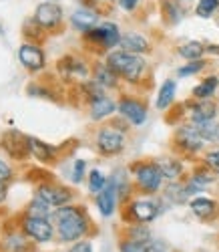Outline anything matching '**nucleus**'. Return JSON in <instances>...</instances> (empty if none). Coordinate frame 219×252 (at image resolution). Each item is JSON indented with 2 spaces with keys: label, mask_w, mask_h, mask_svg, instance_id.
<instances>
[{
  "label": "nucleus",
  "mask_w": 219,
  "mask_h": 252,
  "mask_svg": "<svg viewBox=\"0 0 219 252\" xmlns=\"http://www.w3.org/2000/svg\"><path fill=\"white\" fill-rule=\"evenodd\" d=\"M56 230L62 242H73L86 234V216L81 208L75 206H60V210L55 212Z\"/></svg>",
  "instance_id": "nucleus-1"
},
{
  "label": "nucleus",
  "mask_w": 219,
  "mask_h": 252,
  "mask_svg": "<svg viewBox=\"0 0 219 252\" xmlns=\"http://www.w3.org/2000/svg\"><path fill=\"white\" fill-rule=\"evenodd\" d=\"M107 65L111 67L119 77L127 79L129 83H135L141 79L145 71V59L135 55V53H127V51H113L107 57Z\"/></svg>",
  "instance_id": "nucleus-2"
},
{
  "label": "nucleus",
  "mask_w": 219,
  "mask_h": 252,
  "mask_svg": "<svg viewBox=\"0 0 219 252\" xmlns=\"http://www.w3.org/2000/svg\"><path fill=\"white\" fill-rule=\"evenodd\" d=\"M135 182L147 194H155L163 184V172L159 163H139L135 167Z\"/></svg>",
  "instance_id": "nucleus-3"
},
{
  "label": "nucleus",
  "mask_w": 219,
  "mask_h": 252,
  "mask_svg": "<svg viewBox=\"0 0 219 252\" xmlns=\"http://www.w3.org/2000/svg\"><path fill=\"white\" fill-rule=\"evenodd\" d=\"M89 40H95V43L103 45L105 49H113L121 43V32H119V27L113 25V23H103L99 27H93L91 31L84 32Z\"/></svg>",
  "instance_id": "nucleus-4"
},
{
  "label": "nucleus",
  "mask_w": 219,
  "mask_h": 252,
  "mask_svg": "<svg viewBox=\"0 0 219 252\" xmlns=\"http://www.w3.org/2000/svg\"><path fill=\"white\" fill-rule=\"evenodd\" d=\"M62 8L56 2H40L34 12V23L42 29L53 31L62 23Z\"/></svg>",
  "instance_id": "nucleus-5"
},
{
  "label": "nucleus",
  "mask_w": 219,
  "mask_h": 252,
  "mask_svg": "<svg viewBox=\"0 0 219 252\" xmlns=\"http://www.w3.org/2000/svg\"><path fill=\"white\" fill-rule=\"evenodd\" d=\"M2 150L14 158V159H25L28 154H30V148H28V137L18 133L16 129H10L4 133L2 137Z\"/></svg>",
  "instance_id": "nucleus-6"
},
{
  "label": "nucleus",
  "mask_w": 219,
  "mask_h": 252,
  "mask_svg": "<svg viewBox=\"0 0 219 252\" xmlns=\"http://www.w3.org/2000/svg\"><path fill=\"white\" fill-rule=\"evenodd\" d=\"M97 145H99V150L107 156L119 154L125 148V133L115 129V127H105L97 135Z\"/></svg>",
  "instance_id": "nucleus-7"
},
{
  "label": "nucleus",
  "mask_w": 219,
  "mask_h": 252,
  "mask_svg": "<svg viewBox=\"0 0 219 252\" xmlns=\"http://www.w3.org/2000/svg\"><path fill=\"white\" fill-rule=\"evenodd\" d=\"M23 230L36 242H49L53 238V226L47 218H34L27 216L23 220Z\"/></svg>",
  "instance_id": "nucleus-8"
},
{
  "label": "nucleus",
  "mask_w": 219,
  "mask_h": 252,
  "mask_svg": "<svg viewBox=\"0 0 219 252\" xmlns=\"http://www.w3.org/2000/svg\"><path fill=\"white\" fill-rule=\"evenodd\" d=\"M129 212L137 222H151L161 214V204L155 200H135L129 206Z\"/></svg>",
  "instance_id": "nucleus-9"
},
{
  "label": "nucleus",
  "mask_w": 219,
  "mask_h": 252,
  "mask_svg": "<svg viewBox=\"0 0 219 252\" xmlns=\"http://www.w3.org/2000/svg\"><path fill=\"white\" fill-rule=\"evenodd\" d=\"M18 61L30 71H40L45 67V53H42V49L38 45L25 43L18 49Z\"/></svg>",
  "instance_id": "nucleus-10"
},
{
  "label": "nucleus",
  "mask_w": 219,
  "mask_h": 252,
  "mask_svg": "<svg viewBox=\"0 0 219 252\" xmlns=\"http://www.w3.org/2000/svg\"><path fill=\"white\" fill-rule=\"evenodd\" d=\"M117 109H119V113L125 119H129L133 125H141V123L147 121V107H145L141 101H137V99H129V97L123 99L117 105Z\"/></svg>",
  "instance_id": "nucleus-11"
},
{
  "label": "nucleus",
  "mask_w": 219,
  "mask_h": 252,
  "mask_svg": "<svg viewBox=\"0 0 219 252\" xmlns=\"http://www.w3.org/2000/svg\"><path fill=\"white\" fill-rule=\"evenodd\" d=\"M36 196L42 198L47 204L51 206H64L69 200H71V192L67 190V188L62 186H55V184H45L40 186L36 190Z\"/></svg>",
  "instance_id": "nucleus-12"
},
{
  "label": "nucleus",
  "mask_w": 219,
  "mask_h": 252,
  "mask_svg": "<svg viewBox=\"0 0 219 252\" xmlns=\"http://www.w3.org/2000/svg\"><path fill=\"white\" fill-rule=\"evenodd\" d=\"M177 141L187 152H199L205 143V139L199 135L195 125H183V127H179L177 129Z\"/></svg>",
  "instance_id": "nucleus-13"
},
{
  "label": "nucleus",
  "mask_w": 219,
  "mask_h": 252,
  "mask_svg": "<svg viewBox=\"0 0 219 252\" xmlns=\"http://www.w3.org/2000/svg\"><path fill=\"white\" fill-rule=\"evenodd\" d=\"M117 190H115V186L109 182L107 184V188L103 192H99L97 194V208H99V212L105 216V218H109V216H113V212H115V208H117Z\"/></svg>",
  "instance_id": "nucleus-14"
},
{
  "label": "nucleus",
  "mask_w": 219,
  "mask_h": 252,
  "mask_svg": "<svg viewBox=\"0 0 219 252\" xmlns=\"http://www.w3.org/2000/svg\"><path fill=\"white\" fill-rule=\"evenodd\" d=\"M121 51H127V53H135V55H141V53H147L149 51V40L137 32H129L125 36H121V43H119Z\"/></svg>",
  "instance_id": "nucleus-15"
},
{
  "label": "nucleus",
  "mask_w": 219,
  "mask_h": 252,
  "mask_svg": "<svg viewBox=\"0 0 219 252\" xmlns=\"http://www.w3.org/2000/svg\"><path fill=\"white\" fill-rule=\"evenodd\" d=\"M97 20H99V16L93 10H89V8H79L71 16L73 27L77 31H82V32H86V31H91L93 27H97Z\"/></svg>",
  "instance_id": "nucleus-16"
},
{
  "label": "nucleus",
  "mask_w": 219,
  "mask_h": 252,
  "mask_svg": "<svg viewBox=\"0 0 219 252\" xmlns=\"http://www.w3.org/2000/svg\"><path fill=\"white\" fill-rule=\"evenodd\" d=\"M115 109H117L115 101L109 99V97H105V95L91 101V117H93L95 121H101V119L109 117L111 113H115Z\"/></svg>",
  "instance_id": "nucleus-17"
},
{
  "label": "nucleus",
  "mask_w": 219,
  "mask_h": 252,
  "mask_svg": "<svg viewBox=\"0 0 219 252\" xmlns=\"http://www.w3.org/2000/svg\"><path fill=\"white\" fill-rule=\"evenodd\" d=\"M215 115H217V107H215L211 101H207V99L195 103L193 107H191V121L193 123L211 121V119H215Z\"/></svg>",
  "instance_id": "nucleus-18"
},
{
  "label": "nucleus",
  "mask_w": 219,
  "mask_h": 252,
  "mask_svg": "<svg viewBox=\"0 0 219 252\" xmlns=\"http://www.w3.org/2000/svg\"><path fill=\"white\" fill-rule=\"evenodd\" d=\"M189 206H191V212H193L197 218H203V220L215 216V212H217V204H215L213 200L201 198V196H199V198H193Z\"/></svg>",
  "instance_id": "nucleus-19"
},
{
  "label": "nucleus",
  "mask_w": 219,
  "mask_h": 252,
  "mask_svg": "<svg viewBox=\"0 0 219 252\" xmlns=\"http://www.w3.org/2000/svg\"><path fill=\"white\" fill-rule=\"evenodd\" d=\"M117 77H119V75H117L111 67H109L107 63H105V65H103V63H99V65L95 67V81L99 83L103 89L115 87V85H117Z\"/></svg>",
  "instance_id": "nucleus-20"
},
{
  "label": "nucleus",
  "mask_w": 219,
  "mask_h": 252,
  "mask_svg": "<svg viewBox=\"0 0 219 252\" xmlns=\"http://www.w3.org/2000/svg\"><path fill=\"white\" fill-rule=\"evenodd\" d=\"M28 148H30V154L38 159V161H51L53 156H55V148L45 141H40L36 137H28Z\"/></svg>",
  "instance_id": "nucleus-21"
},
{
  "label": "nucleus",
  "mask_w": 219,
  "mask_h": 252,
  "mask_svg": "<svg viewBox=\"0 0 219 252\" xmlns=\"http://www.w3.org/2000/svg\"><path fill=\"white\" fill-rule=\"evenodd\" d=\"M121 252H155V242L151 238H129L121 242Z\"/></svg>",
  "instance_id": "nucleus-22"
},
{
  "label": "nucleus",
  "mask_w": 219,
  "mask_h": 252,
  "mask_svg": "<svg viewBox=\"0 0 219 252\" xmlns=\"http://www.w3.org/2000/svg\"><path fill=\"white\" fill-rule=\"evenodd\" d=\"M175 89H177V85H175V81H165L161 89H159V95H157V109H167L169 105L173 103L175 99Z\"/></svg>",
  "instance_id": "nucleus-23"
},
{
  "label": "nucleus",
  "mask_w": 219,
  "mask_h": 252,
  "mask_svg": "<svg viewBox=\"0 0 219 252\" xmlns=\"http://www.w3.org/2000/svg\"><path fill=\"white\" fill-rule=\"evenodd\" d=\"M217 87H219V77H207L205 81H201L199 85L193 89V95H195V99L203 101V99H209Z\"/></svg>",
  "instance_id": "nucleus-24"
},
{
  "label": "nucleus",
  "mask_w": 219,
  "mask_h": 252,
  "mask_svg": "<svg viewBox=\"0 0 219 252\" xmlns=\"http://www.w3.org/2000/svg\"><path fill=\"white\" fill-rule=\"evenodd\" d=\"M159 167H161V172H163V178H167V180H171V182H175V180H177V178L183 174L181 161L171 159V158L161 159V161H159Z\"/></svg>",
  "instance_id": "nucleus-25"
},
{
  "label": "nucleus",
  "mask_w": 219,
  "mask_h": 252,
  "mask_svg": "<svg viewBox=\"0 0 219 252\" xmlns=\"http://www.w3.org/2000/svg\"><path fill=\"white\" fill-rule=\"evenodd\" d=\"M189 196L191 194L187 190V186H181V184H171V186H167V190H165V198L171 200L173 204H185Z\"/></svg>",
  "instance_id": "nucleus-26"
},
{
  "label": "nucleus",
  "mask_w": 219,
  "mask_h": 252,
  "mask_svg": "<svg viewBox=\"0 0 219 252\" xmlns=\"http://www.w3.org/2000/svg\"><path fill=\"white\" fill-rule=\"evenodd\" d=\"M197 131H199V135L205 139V141H219V125L215 123V119L211 121H201V123H195Z\"/></svg>",
  "instance_id": "nucleus-27"
},
{
  "label": "nucleus",
  "mask_w": 219,
  "mask_h": 252,
  "mask_svg": "<svg viewBox=\"0 0 219 252\" xmlns=\"http://www.w3.org/2000/svg\"><path fill=\"white\" fill-rule=\"evenodd\" d=\"M205 53V47L201 43H197V40H191V43H185L183 47H179V55L187 61H197L201 59Z\"/></svg>",
  "instance_id": "nucleus-28"
},
{
  "label": "nucleus",
  "mask_w": 219,
  "mask_h": 252,
  "mask_svg": "<svg viewBox=\"0 0 219 252\" xmlns=\"http://www.w3.org/2000/svg\"><path fill=\"white\" fill-rule=\"evenodd\" d=\"M51 214V204H47L42 198L36 196V200H32L28 204V216H34V218H47Z\"/></svg>",
  "instance_id": "nucleus-29"
},
{
  "label": "nucleus",
  "mask_w": 219,
  "mask_h": 252,
  "mask_svg": "<svg viewBox=\"0 0 219 252\" xmlns=\"http://www.w3.org/2000/svg\"><path fill=\"white\" fill-rule=\"evenodd\" d=\"M107 184H109V180L105 178V174H103L101 170H93V172L89 174V190H91L93 194L103 192L105 188H107Z\"/></svg>",
  "instance_id": "nucleus-30"
},
{
  "label": "nucleus",
  "mask_w": 219,
  "mask_h": 252,
  "mask_svg": "<svg viewBox=\"0 0 219 252\" xmlns=\"http://www.w3.org/2000/svg\"><path fill=\"white\" fill-rule=\"evenodd\" d=\"M217 8H219V0H199L195 6V12L201 18H211Z\"/></svg>",
  "instance_id": "nucleus-31"
},
{
  "label": "nucleus",
  "mask_w": 219,
  "mask_h": 252,
  "mask_svg": "<svg viewBox=\"0 0 219 252\" xmlns=\"http://www.w3.org/2000/svg\"><path fill=\"white\" fill-rule=\"evenodd\" d=\"M203 67H205V61H203V59H197V61H191L189 65H183L177 73H179V77H189V75L199 73Z\"/></svg>",
  "instance_id": "nucleus-32"
},
{
  "label": "nucleus",
  "mask_w": 219,
  "mask_h": 252,
  "mask_svg": "<svg viewBox=\"0 0 219 252\" xmlns=\"http://www.w3.org/2000/svg\"><path fill=\"white\" fill-rule=\"evenodd\" d=\"M191 182H193L195 186H199L201 190H203L205 186H209V184L213 182V174H211V172H205V170H199V172H195V174H193Z\"/></svg>",
  "instance_id": "nucleus-33"
},
{
  "label": "nucleus",
  "mask_w": 219,
  "mask_h": 252,
  "mask_svg": "<svg viewBox=\"0 0 219 252\" xmlns=\"http://www.w3.org/2000/svg\"><path fill=\"white\" fill-rule=\"evenodd\" d=\"M6 248L10 252H25L27 250V242H25V238H20V236H10L8 242H6Z\"/></svg>",
  "instance_id": "nucleus-34"
},
{
  "label": "nucleus",
  "mask_w": 219,
  "mask_h": 252,
  "mask_svg": "<svg viewBox=\"0 0 219 252\" xmlns=\"http://www.w3.org/2000/svg\"><path fill=\"white\" fill-rule=\"evenodd\" d=\"M84 167H86V161L84 159H77L75 165H73V182L75 184H81L82 176H84Z\"/></svg>",
  "instance_id": "nucleus-35"
},
{
  "label": "nucleus",
  "mask_w": 219,
  "mask_h": 252,
  "mask_svg": "<svg viewBox=\"0 0 219 252\" xmlns=\"http://www.w3.org/2000/svg\"><path fill=\"white\" fill-rule=\"evenodd\" d=\"M205 163H207V167L211 172H215L219 176V150L217 152H209L205 156Z\"/></svg>",
  "instance_id": "nucleus-36"
},
{
  "label": "nucleus",
  "mask_w": 219,
  "mask_h": 252,
  "mask_svg": "<svg viewBox=\"0 0 219 252\" xmlns=\"http://www.w3.org/2000/svg\"><path fill=\"white\" fill-rule=\"evenodd\" d=\"M10 178H12V167L0 159V184H6Z\"/></svg>",
  "instance_id": "nucleus-37"
},
{
  "label": "nucleus",
  "mask_w": 219,
  "mask_h": 252,
  "mask_svg": "<svg viewBox=\"0 0 219 252\" xmlns=\"http://www.w3.org/2000/svg\"><path fill=\"white\" fill-rule=\"evenodd\" d=\"M165 8L169 10V16H171L173 23H177V20H181L183 12H181V8H179L177 4H175V2H167V4H165Z\"/></svg>",
  "instance_id": "nucleus-38"
},
{
  "label": "nucleus",
  "mask_w": 219,
  "mask_h": 252,
  "mask_svg": "<svg viewBox=\"0 0 219 252\" xmlns=\"http://www.w3.org/2000/svg\"><path fill=\"white\" fill-rule=\"evenodd\" d=\"M71 252H93V246H91V242H77L73 248H71Z\"/></svg>",
  "instance_id": "nucleus-39"
},
{
  "label": "nucleus",
  "mask_w": 219,
  "mask_h": 252,
  "mask_svg": "<svg viewBox=\"0 0 219 252\" xmlns=\"http://www.w3.org/2000/svg\"><path fill=\"white\" fill-rule=\"evenodd\" d=\"M119 4H121V8L123 10H135L137 8V4H139V0H119Z\"/></svg>",
  "instance_id": "nucleus-40"
},
{
  "label": "nucleus",
  "mask_w": 219,
  "mask_h": 252,
  "mask_svg": "<svg viewBox=\"0 0 219 252\" xmlns=\"http://www.w3.org/2000/svg\"><path fill=\"white\" fill-rule=\"evenodd\" d=\"M4 198H6V188L4 184H0V202H4Z\"/></svg>",
  "instance_id": "nucleus-41"
},
{
  "label": "nucleus",
  "mask_w": 219,
  "mask_h": 252,
  "mask_svg": "<svg viewBox=\"0 0 219 252\" xmlns=\"http://www.w3.org/2000/svg\"><path fill=\"white\" fill-rule=\"evenodd\" d=\"M49 2H56V0H49Z\"/></svg>",
  "instance_id": "nucleus-42"
}]
</instances>
